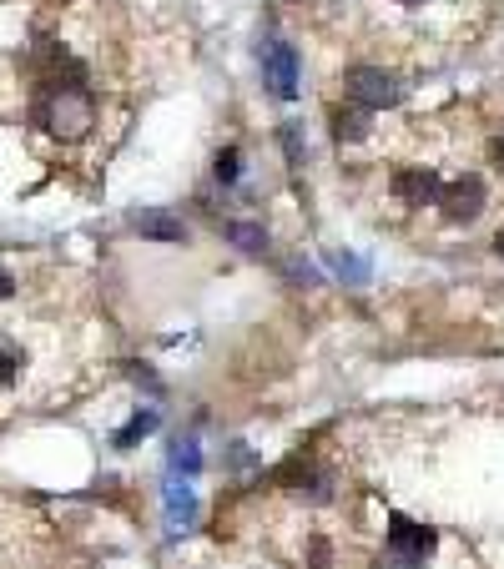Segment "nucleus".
<instances>
[{"mask_svg":"<svg viewBox=\"0 0 504 569\" xmlns=\"http://www.w3.org/2000/svg\"><path fill=\"white\" fill-rule=\"evenodd\" d=\"M494 252H499V257H504V227H499V232H494Z\"/></svg>","mask_w":504,"mask_h":569,"instance_id":"aec40b11","label":"nucleus"},{"mask_svg":"<svg viewBox=\"0 0 504 569\" xmlns=\"http://www.w3.org/2000/svg\"><path fill=\"white\" fill-rule=\"evenodd\" d=\"M212 177H217L222 187H237V182H242V152H237V147H222V152L212 157Z\"/></svg>","mask_w":504,"mask_h":569,"instance_id":"4468645a","label":"nucleus"},{"mask_svg":"<svg viewBox=\"0 0 504 569\" xmlns=\"http://www.w3.org/2000/svg\"><path fill=\"white\" fill-rule=\"evenodd\" d=\"M434 529L429 524H414V519H404V514H394L389 519V564L394 569H424V559L434 554Z\"/></svg>","mask_w":504,"mask_h":569,"instance_id":"7ed1b4c3","label":"nucleus"},{"mask_svg":"<svg viewBox=\"0 0 504 569\" xmlns=\"http://www.w3.org/2000/svg\"><path fill=\"white\" fill-rule=\"evenodd\" d=\"M439 207H444L449 222H474V217L484 212V182H479V177H459V182H449V187L439 192Z\"/></svg>","mask_w":504,"mask_h":569,"instance_id":"423d86ee","label":"nucleus"},{"mask_svg":"<svg viewBox=\"0 0 504 569\" xmlns=\"http://www.w3.org/2000/svg\"><path fill=\"white\" fill-rule=\"evenodd\" d=\"M368 116L373 111H363V106H328V126H333V141H363L368 136Z\"/></svg>","mask_w":504,"mask_h":569,"instance_id":"1a4fd4ad","label":"nucleus"},{"mask_svg":"<svg viewBox=\"0 0 504 569\" xmlns=\"http://www.w3.org/2000/svg\"><path fill=\"white\" fill-rule=\"evenodd\" d=\"M278 141H283L288 162H293V167H303V131H298L293 121H283V126H278Z\"/></svg>","mask_w":504,"mask_h":569,"instance_id":"2eb2a0df","label":"nucleus"},{"mask_svg":"<svg viewBox=\"0 0 504 569\" xmlns=\"http://www.w3.org/2000/svg\"><path fill=\"white\" fill-rule=\"evenodd\" d=\"M11 293H16V282H11V272H0V303H6Z\"/></svg>","mask_w":504,"mask_h":569,"instance_id":"6ab92c4d","label":"nucleus"},{"mask_svg":"<svg viewBox=\"0 0 504 569\" xmlns=\"http://www.w3.org/2000/svg\"><path fill=\"white\" fill-rule=\"evenodd\" d=\"M343 96L353 106H363V111H384V106H399L404 101V86L384 66H348L343 71Z\"/></svg>","mask_w":504,"mask_h":569,"instance_id":"f03ea898","label":"nucleus"},{"mask_svg":"<svg viewBox=\"0 0 504 569\" xmlns=\"http://www.w3.org/2000/svg\"><path fill=\"white\" fill-rule=\"evenodd\" d=\"M494 162H504V136L494 141Z\"/></svg>","mask_w":504,"mask_h":569,"instance_id":"412c9836","label":"nucleus"},{"mask_svg":"<svg viewBox=\"0 0 504 569\" xmlns=\"http://www.w3.org/2000/svg\"><path fill=\"white\" fill-rule=\"evenodd\" d=\"M333 272H343V277H353V282H363V277H368V267H363L358 257H348V252H343V257H333Z\"/></svg>","mask_w":504,"mask_h":569,"instance_id":"f3484780","label":"nucleus"},{"mask_svg":"<svg viewBox=\"0 0 504 569\" xmlns=\"http://www.w3.org/2000/svg\"><path fill=\"white\" fill-rule=\"evenodd\" d=\"M394 197L404 202V207H424V202H439V192H444V182H439V172H429V167H409V172H394Z\"/></svg>","mask_w":504,"mask_h":569,"instance_id":"0eeeda50","label":"nucleus"},{"mask_svg":"<svg viewBox=\"0 0 504 569\" xmlns=\"http://www.w3.org/2000/svg\"><path fill=\"white\" fill-rule=\"evenodd\" d=\"M202 469V449H197V434H187V439H177L172 444V474H197Z\"/></svg>","mask_w":504,"mask_h":569,"instance_id":"f8f14e48","label":"nucleus"},{"mask_svg":"<svg viewBox=\"0 0 504 569\" xmlns=\"http://www.w3.org/2000/svg\"><path fill=\"white\" fill-rule=\"evenodd\" d=\"M263 81L278 101H293L298 96V51L288 41H273L263 46Z\"/></svg>","mask_w":504,"mask_h":569,"instance_id":"20e7f679","label":"nucleus"},{"mask_svg":"<svg viewBox=\"0 0 504 569\" xmlns=\"http://www.w3.org/2000/svg\"><path fill=\"white\" fill-rule=\"evenodd\" d=\"M278 484H283L288 494L308 499V504H328V499H333V479H328L313 459H293V464H283V469H278Z\"/></svg>","mask_w":504,"mask_h":569,"instance_id":"39448f33","label":"nucleus"},{"mask_svg":"<svg viewBox=\"0 0 504 569\" xmlns=\"http://www.w3.org/2000/svg\"><path fill=\"white\" fill-rule=\"evenodd\" d=\"M399 6H424V0H399Z\"/></svg>","mask_w":504,"mask_h":569,"instance_id":"4be33fe9","label":"nucleus"},{"mask_svg":"<svg viewBox=\"0 0 504 569\" xmlns=\"http://www.w3.org/2000/svg\"><path fill=\"white\" fill-rule=\"evenodd\" d=\"M31 126H41L46 136L56 141H81L91 126H96V101L86 86H51V91H36L31 101Z\"/></svg>","mask_w":504,"mask_h":569,"instance_id":"f257e3e1","label":"nucleus"},{"mask_svg":"<svg viewBox=\"0 0 504 569\" xmlns=\"http://www.w3.org/2000/svg\"><path fill=\"white\" fill-rule=\"evenodd\" d=\"M132 232H142L152 242H182L187 237V222L172 217V212H162V207H142V212H132Z\"/></svg>","mask_w":504,"mask_h":569,"instance_id":"6e6552de","label":"nucleus"},{"mask_svg":"<svg viewBox=\"0 0 504 569\" xmlns=\"http://www.w3.org/2000/svg\"><path fill=\"white\" fill-rule=\"evenodd\" d=\"M132 383H142L147 393H162V383H157V373H147V363H132Z\"/></svg>","mask_w":504,"mask_h":569,"instance_id":"a211bd4d","label":"nucleus"},{"mask_svg":"<svg viewBox=\"0 0 504 569\" xmlns=\"http://www.w3.org/2000/svg\"><path fill=\"white\" fill-rule=\"evenodd\" d=\"M167 519H172V524H192V519H197V499H192L187 484H172V489H167Z\"/></svg>","mask_w":504,"mask_h":569,"instance_id":"ddd939ff","label":"nucleus"},{"mask_svg":"<svg viewBox=\"0 0 504 569\" xmlns=\"http://www.w3.org/2000/svg\"><path fill=\"white\" fill-rule=\"evenodd\" d=\"M157 423H162V413H157V408H137V413H132V423H126V429H116V439H111V444H116V449H132V444H142L147 434H157Z\"/></svg>","mask_w":504,"mask_h":569,"instance_id":"9d476101","label":"nucleus"},{"mask_svg":"<svg viewBox=\"0 0 504 569\" xmlns=\"http://www.w3.org/2000/svg\"><path fill=\"white\" fill-rule=\"evenodd\" d=\"M222 232H227V242H237L242 252H268V227L263 222H222Z\"/></svg>","mask_w":504,"mask_h":569,"instance_id":"9b49d317","label":"nucleus"},{"mask_svg":"<svg viewBox=\"0 0 504 569\" xmlns=\"http://www.w3.org/2000/svg\"><path fill=\"white\" fill-rule=\"evenodd\" d=\"M16 368H21V353H16L11 343H0V383H11Z\"/></svg>","mask_w":504,"mask_h":569,"instance_id":"dca6fc26","label":"nucleus"}]
</instances>
